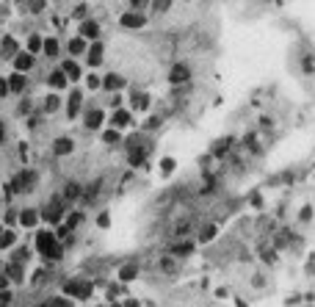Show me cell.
<instances>
[{"label": "cell", "mask_w": 315, "mask_h": 307, "mask_svg": "<svg viewBox=\"0 0 315 307\" xmlns=\"http://www.w3.org/2000/svg\"><path fill=\"white\" fill-rule=\"evenodd\" d=\"M130 125V111H125V108H119V111L113 114V128L122 130V128H128Z\"/></svg>", "instance_id": "cell-24"}, {"label": "cell", "mask_w": 315, "mask_h": 307, "mask_svg": "<svg viewBox=\"0 0 315 307\" xmlns=\"http://www.w3.org/2000/svg\"><path fill=\"white\" fill-rule=\"evenodd\" d=\"M102 141H105V144H119L122 141V130H105V133H102Z\"/></svg>", "instance_id": "cell-29"}, {"label": "cell", "mask_w": 315, "mask_h": 307, "mask_svg": "<svg viewBox=\"0 0 315 307\" xmlns=\"http://www.w3.org/2000/svg\"><path fill=\"white\" fill-rule=\"evenodd\" d=\"M3 138H6V125L0 122V141H3Z\"/></svg>", "instance_id": "cell-47"}, {"label": "cell", "mask_w": 315, "mask_h": 307, "mask_svg": "<svg viewBox=\"0 0 315 307\" xmlns=\"http://www.w3.org/2000/svg\"><path fill=\"white\" fill-rule=\"evenodd\" d=\"M11 302V290H0V307Z\"/></svg>", "instance_id": "cell-41"}, {"label": "cell", "mask_w": 315, "mask_h": 307, "mask_svg": "<svg viewBox=\"0 0 315 307\" xmlns=\"http://www.w3.org/2000/svg\"><path fill=\"white\" fill-rule=\"evenodd\" d=\"M102 42L100 39H97V42H92V47H89V58H86V64H89V67H100L102 64Z\"/></svg>", "instance_id": "cell-13"}, {"label": "cell", "mask_w": 315, "mask_h": 307, "mask_svg": "<svg viewBox=\"0 0 315 307\" xmlns=\"http://www.w3.org/2000/svg\"><path fill=\"white\" fill-rule=\"evenodd\" d=\"M58 69L64 72V75H67V80H80V67L75 64V58H67Z\"/></svg>", "instance_id": "cell-16"}, {"label": "cell", "mask_w": 315, "mask_h": 307, "mask_svg": "<svg viewBox=\"0 0 315 307\" xmlns=\"http://www.w3.org/2000/svg\"><path fill=\"white\" fill-rule=\"evenodd\" d=\"M17 244V232L14 230H3L0 232V249H9V247H14Z\"/></svg>", "instance_id": "cell-26"}, {"label": "cell", "mask_w": 315, "mask_h": 307, "mask_svg": "<svg viewBox=\"0 0 315 307\" xmlns=\"http://www.w3.org/2000/svg\"><path fill=\"white\" fill-rule=\"evenodd\" d=\"M3 288H9V280H6V277H0V290Z\"/></svg>", "instance_id": "cell-46"}, {"label": "cell", "mask_w": 315, "mask_h": 307, "mask_svg": "<svg viewBox=\"0 0 315 307\" xmlns=\"http://www.w3.org/2000/svg\"><path fill=\"white\" fill-rule=\"evenodd\" d=\"M0 232H3V227H0Z\"/></svg>", "instance_id": "cell-48"}, {"label": "cell", "mask_w": 315, "mask_h": 307, "mask_svg": "<svg viewBox=\"0 0 315 307\" xmlns=\"http://www.w3.org/2000/svg\"><path fill=\"white\" fill-rule=\"evenodd\" d=\"M230 147H232V138H222V141H219V144L213 147V155H216V158H224Z\"/></svg>", "instance_id": "cell-30"}, {"label": "cell", "mask_w": 315, "mask_h": 307, "mask_svg": "<svg viewBox=\"0 0 315 307\" xmlns=\"http://www.w3.org/2000/svg\"><path fill=\"white\" fill-rule=\"evenodd\" d=\"M53 153H56V155H69V153H75V141H72L69 136L53 138Z\"/></svg>", "instance_id": "cell-11"}, {"label": "cell", "mask_w": 315, "mask_h": 307, "mask_svg": "<svg viewBox=\"0 0 315 307\" xmlns=\"http://www.w3.org/2000/svg\"><path fill=\"white\" fill-rule=\"evenodd\" d=\"M77 36L80 39H100V22H94V19H83L80 22V28H77Z\"/></svg>", "instance_id": "cell-10"}, {"label": "cell", "mask_w": 315, "mask_h": 307, "mask_svg": "<svg viewBox=\"0 0 315 307\" xmlns=\"http://www.w3.org/2000/svg\"><path fill=\"white\" fill-rule=\"evenodd\" d=\"M125 86H128V80L122 75H116V72H111V75H105L100 80V89H105V92H122Z\"/></svg>", "instance_id": "cell-9"}, {"label": "cell", "mask_w": 315, "mask_h": 307, "mask_svg": "<svg viewBox=\"0 0 315 307\" xmlns=\"http://www.w3.org/2000/svg\"><path fill=\"white\" fill-rule=\"evenodd\" d=\"M9 94V86H6V77H0V97H6Z\"/></svg>", "instance_id": "cell-44"}, {"label": "cell", "mask_w": 315, "mask_h": 307, "mask_svg": "<svg viewBox=\"0 0 315 307\" xmlns=\"http://www.w3.org/2000/svg\"><path fill=\"white\" fill-rule=\"evenodd\" d=\"M64 290H67V293H72V296H77V299H89V296H92V282H86V280H69L67 285H64Z\"/></svg>", "instance_id": "cell-5"}, {"label": "cell", "mask_w": 315, "mask_h": 307, "mask_svg": "<svg viewBox=\"0 0 315 307\" xmlns=\"http://www.w3.org/2000/svg\"><path fill=\"white\" fill-rule=\"evenodd\" d=\"M6 86H9V92L19 94V92H25L28 80H25V75H19V72H14L11 77H6Z\"/></svg>", "instance_id": "cell-15"}, {"label": "cell", "mask_w": 315, "mask_h": 307, "mask_svg": "<svg viewBox=\"0 0 315 307\" xmlns=\"http://www.w3.org/2000/svg\"><path fill=\"white\" fill-rule=\"evenodd\" d=\"M67 75H64V72H61V69H53L50 75H47V86H53V89H56V92H58V89H67Z\"/></svg>", "instance_id": "cell-18"}, {"label": "cell", "mask_w": 315, "mask_h": 307, "mask_svg": "<svg viewBox=\"0 0 315 307\" xmlns=\"http://www.w3.org/2000/svg\"><path fill=\"white\" fill-rule=\"evenodd\" d=\"M136 274H138V269H136V266H122V269H119V277H122L125 282H128V280H133Z\"/></svg>", "instance_id": "cell-32"}, {"label": "cell", "mask_w": 315, "mask_h": 307, "mask_svg": "<svg viewBox=\"0 0 315 307\" xmlns=\"http://www.w3.org/2000/svg\"><path fill=\"white\" fill-rule=\"evenodd\" d=\"M133 108L147 111V108H149V97H147V94H141V92H136V94H133Z\"/></svg>", "instance_id": "cell-28"}, {"label": "cell", "mask_w": 315, "mask_h": 307, "mask_svg": "<svg viewBox=\"0 0 315 307\" xmlns=\"http://www.w3.org/2000/svg\"><path fill=\"white\" fill-rule=\"evenodd\" d=\"M152 6H155V11H169L171 0H152Z\"/></svg>", "instance_id": "cell-36"}, {"label": "cell", "mask_w": 315, "mask_h": 307, "mask_svg": "<svg viewBox=\"0 0 315 307\" xmlns=\"http://www.w3.org/2000/svg\"><path fill=\"white\" fill-rule=\"evenodd\" d=\"M213 235H216V227L213 224H204L202 232H199V241H213Z\"/></svg>", "instance_id": "cell-34"}, {"label": "cell", "mask_w": 315, "mask_h": 307, "mask_svg": "<svg viewBox=\"0 0 315 307\" xmlns=\"http://www.w3.org/2000/svg\"><path fill=\"white\" fill-rule=\"evenodd\" d=\"M6 280H11V282H19V280H22V266L11 260V263L6 266Z\"/></svg>", "instance_id": "cell-25"}, {"label": "cell", "mask_w": 315, "mask_h": 307, "mask_svg": "<svg viewBox=\"0 0 315 307\" xmlns=\"http://www.w3.org/2000/svg\"><path fill=\"white\" fill-rule=\"evenodd\" d=\"M171 252H174V255H191V252H194V244H191V241L174 244V247H171Z\"/></svg>", "instance_id": "cell-31"}, {"label": "cell", "mask_w": 315, "mask_h": 307, "mask_svg": "<svg viewBox=\"0 0 315 307\" xmlns=\"http://www.w3.org/2000/svg\"><path fill=\"white\" fill-rule=\"evenodd\" d=\"M152 0H130V6H133V11H144L147 6H149Z\"/></svg>", "instance_id": "cell-35"}, {"label": "cell", "mask_w": 315, "mask_h": 307, "mask_svg": "<svg viewBox=\"0 0 315 307\" xmlns=\"http://www.w3.org/2000/svg\"><path fill=\"white\" fill-rule=\"evenodd\" d=\"M119 25H122V28H130V31H136V28H144V25H147L144 11H125V14L119 17Z\"/></svg>", "instance_id": "cell-4"}, {"label": "cell", "mask_w": 315, "mask_h": 307, "mask_svg": "<svg viewBox=\"0 0 315 307\" xmlns=\"http://www.w3.org/2000/svg\"><path fill=\"white\" fill-rule=\"evenodd\" d=\"M17 222L22 224V227H34V224L39 222V211H34V208H25V211H19Z\"/></svg>", "instance_id": "cell-19"}, {"label": "cell", "mask_w": 315, "mask_h": 307, "mask_svg": "<svg viewBox=\"0 0 315 307\" xmlns=\"http://www.w3.org/2000/svg\"><path fill=\"white\" fill-rule=\"evenodd\" d=\"M17 211H6V216H3V219H6V224H14V222H17Z\"/></svg>", "instance_id": "cell-40"}, {"label": "cell", "mask_w": 315, "mask_h": 307, "mask_svg": "<svg viewBox=\"0 0 315 307\" xmlns=\"http://www.w3.org/2000/svg\"><path fill=\"white\" fill-rule=\"evenodd\" d=\"M102 122H105V111H102V108H89V111H86V116H83L86 130H100Z\"/></svg>", "instance_id": "cell-7"}, {"label": "cell", "mask_w": 315, "mask_h": 307, "mask_svg": "<svg viewBox=\"0 0 315 307\" xmlns=\"http://www.w3.org/2000/svg\"><path fill=\"white\" fill-rule=\"evenodd\" d=\"M144 161H147V153H144V147L141 144L128 150V163L130 166H144Z\"/></svg>", "instance_id": "cell-14"}, {"label": "cell", "mask_w": 315, "mask_h": 307, "mask_svg": "<svg viewBox=\"0 0 315 307\" xmlns=\"http://www.w3.org/2000/svg\"><path fill=\"white\" fill-rule=\"evenodd\" d=\"M36 186V172H31V169H22V172H17L14 177L9 180V186H6V194H22V191H31V188Z\"/></svg>", "instance_id": "cell-2"}, {"label": "cell", "mask_w": 315, "mask_h": 307, "mask_svg": "<svg viewBox=\"0 0 315 307\" xmlns=\"http://www.w3.org/2000/svg\"><path fill=\"white\" fill-rule=\"evenodd\" d=\"M11 64H14V72H19V75H25V72H31L36 64V58L31 56V53H17L14 58H11Z\"/></svg>", "instance_id": "cell-8"}, {"label": "cell", "mask_w": 315, "mask_h": 307, "mask_svg": "<svg viewBox=\"0 0 315 307\" xmlns=\"http://www.w3.org/2000/svg\"><path fill=\"white\" fill-rule=\"evenodd\" d=\"M17 53H19L17 39H11V36H3V42H0V56H3V58H14Z\"/></svg>", "instance_id": "cell-12"}, {"label": "cell", "mask_w": 315, "mask_h": 307, "mask_svg": "<svg viewBox=\"0 0 315 307\" xmlns=\"http://www.w3.org/2000/svg\"><path fill=\"white\" fill-rule=\"evenodd\" d=\"M44 9V0H31V11H42Z\"/></svg>", "instance_id": "cell-42"}, {"label": "cell", "mask_w": 315, "mask_h": 307, "mask_svg": "<svg viewBox=\"0 0 315 307\" xmlns=\"http://www.w3.org/2000/svg\"><path fill=\"white\" fill-rule=\"evenodd\" d=\"M36 252L42 257H47V260H61V255H64V249H61L58 238H56V232H36Z\"/></svg>", "instance_id": "cell-1"}, {"label": "cell", "mask_w": 315, "mask_h": 307, "mask_svg": "<svg viewBox=\"0 0 315 307\" xmlns=\"http://www.w3.org/2000/svg\"><path fill=\"white\" fill-rule=\"evenodd\" d=\"M64 199H80L83 196V186L80 183H67V188H64Z\"/></svg>", "instance_id": "cell-22"}, {"label": "cell", "mask_w": 315, "mask_h": 307, "mask_svg": "<svg viewBox=\"0 0 315 307\" xmlns=\"http://www.w3.org/2000/svg\"><path fill=\"white\" fill-rule=\"evenodd\" d=\"M304 72H313V58H310V56L304 58Z\"/></svg>", "instance_id": "cell-45"}, {"label": "cell", "mask_w": 315, "mask_h": 307, "mask_svg": "<svg viewBox=\"0 0 315 307\" xmlns=\"http://www.w3.org/2000/svg\"><path fill=\"white\" fill-rule=\"evenodd\" d=\"M97 224H100V227H108V224H111V216H108V213H100V216H97Z\"/></svg>", "instance_id": "cell-39"}, {"label": "cell", "mask_w": 315, "mask_h": 307, "mask_svg": "<svg viewBox=\"0 0 315 307\" xmlns=\"http://www.w3.org/2000/svg\"><path fill=\"white\" fill-rule=\"evenodd\" d=\"M191 80V67L188 64H174V67L169 69V83L171 86H183Z\"/></svg>", "instance_id": "cell-6"}, {"label": "cell", "mask_w": 315, "mask_h": 307, "mask_svg": "<svg viewBox=\"0 0 315 307\" xmlns=\"http://www.w3.org/2000/svg\"><path fill=\"white\" fill-rule=\"evenodd\" d=\"M67 105H69V108H67V116H69V119H75L77 111H80V105H83V94H80V92H72V94H69V102H67Z\"/></svg>", "instance_id": "cell-17"}, {"label": "cell", "mask_w": 315, "mask_h": 307, "mask_svg": "<svg viewBox=\"0 0 315 307\" xmlns=\"http://www.w3.org/2000/svg\"><path fill=\"white\" fill-rule=\"evenodd\" d=\"M174 166H177V163L171 161V158H163V161H161V169L166 172V174H169V172H174Z\"/></svg>", "instance_id": "cell-37"}, {"label": "cell", "mask_w": 315, "mask_h": 307, "mask_svg": "<svg viewBox=\"0 0 315 307\" xmlns=\"http://www.w3.org/2000/svg\"><path fill=\"white\" fill-rule=\"evenodd\" d=\"M67 219H69V222H67V230H75L77 224L83 222V213H80V211H75V213H69Z\"/></svg>", "instance_id": "cell-33"}, {"label": "cell", "mask_w": 315, "mask_h": 307, "mask_svg": "<svg viewBox=\"0 0 315 307\" xmlns=\"http://www.w3.org/2000/svg\"><path fill=\"white\" fill-rule=\"evenodd\" d=\"M61 216H64V211H61V199H50V202L39 211V219H44L47 224H58Z\"/></svg>", "instance_id": "cell-3"}, {"label": "cell", "mask_w": 315, "mask_h": 307, "mask_svg": "<svg viewBox=\"0 0 315 307\" xmlns=\"http://www.w3.org/2000/svg\"><path fill=\"white\" fill-rule=\"evenodd\" d=\"M86 83H89V89H100V77H97V75H89V77H86Z\"/></svg>", "instance_id": "cell-38"}, {"label": "cell", "mask_w": 315, "mask_h": 307, "mask_svg": "<svg viewBox=\"0 0 315 307\" xmlns=\"http://www.w3.org/2000/svg\"><path fill=\"white\" fill-rule=\"evenodd\" d=\"M310 216H313V208H310V205H307L304 211H301V222H310Z\"/></svg>", "instance_id": "cell-43"}, {"label": "cell", "mask_w": 315, "mask_h": 307, "mask_svg": "<svg viewBox=\"0 0 315 307\" xmlns=\"http://www.w3.org/2000/svg\"><path fill=\"white\" fill-rule=\"evenodd\" d=\"M58 42H56V39H53V36H47V39H42V53L44 56H47V58H56V56H58Z\"/></svg>", "instance_id": "cell-20"}, {"label": "cell", "mask_w": 315, "mask_h": 307, "mask_svg": "<svg viewBox=\"0 0 315 307\" xmlns=\"http://www.w3.org/2000/svg\"><path fill=\"white\" fill-rule=\"evenodd\" d=\"M25 53H31V56H36V53H42V36L39 34H31L25 42Z\"/></svg>", "instance_id": "cell-23"}, {"label": "cell", "mask_w": 315, "mask_h": 307, "mask_svg": "<svg viewBox=\"0 0 315 307\" xmlns=\"http://www.w3.org/2000/svg\"><path fill=\"white\" fill-rule=\"evenodd\" d=\"M69 53H72V56H83L86 50H89V44H86V39H80V36H75V39H69Z\"/></svg>", "instance_id": "cell-21"}, {"label": "cell", "mask_w": 315, "mask_h": 307, "mask_svg": "<svg viewBox=\"0 0 315 307\" xmlns=\"http://www.w3.org/2000/svg\"><path fill=\"white\" fill-rule=\"evenodd\" d=\"M58 108H61L58 94H47V100H44V111H47V114H56Z\"/></svg>", "instance_id": "cell-27"}]
</instances>
